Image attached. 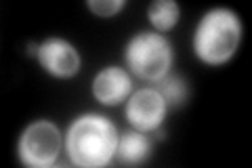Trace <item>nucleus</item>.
I'll return each instance as SVG.
<instances>
[{
  "label": "nucleus",
  "instance_id": "1a4fd4ad",
  "mask_svg": "<svg viewBox=\"0 0 252 168\" xmlns=\"http://www.w3.org/2000/svg\"><path fill=\"white\" fill-rule=\"evenodd\" d=\"M147 19L156 32H168L181 19V4L177 0H154L147 6Z\"/></svg>",
  "mask_w": 252,
  "mask_h": 168
},
{
  "label": "nucleus",
  "instance_id": "6e6552de",
  "mask_svg": "<svg viewBox=\"0 0 252 168\" xmlns=\"http://www.w3.org/2000/svg\"><path fill=\"white\" fill-rule=\"evenodd\" d=\"M154 154V141L149 134L143 131H126L118 137V147H116V158L120 164L126 166H139L145 164Z\"/></svg>",
  "mask_w": 252,
  "mask_h": 168
},
{
  "label": "nucleus",
  "instance_id": "9d476101",
  "mask_svg": "<svg viewBox=\"0 0 252 168\" xmlns=\"http://www.w3.org/2000/svg\"><path fill=\"white\" fill-rule=\"evenodd\" d=\"M154 89L158 91L164 97L168 107H181L185 105V101L189 97V89H187V82L183 76H177V74H166L162 80H158Z\"/></svg>",
  "mask_w": 252,
  "mask_h": 168
},
{
  "label": "nucleus",
  "instance_id": "20e7f679",
  "mask_svg": "<svg viewBox=\"0 0 252 168\" xmlns=\"http://www.w3.org/2000/svg\"><path fill=\"white\" fill-rule=\"evenodd\" d=\"M63 145V134L59 126L51 120H34L23 129L17 141V156L23 166L30 168H46L53 166L59 158Z\"/></svg>",
  "mask_w": 252,
  "mask_h": 168
},
{
  "label": "nucleus",
  "instance_id": "423d86ee",
  "mask_svg": "<svg viewBox=\"0 0 252 168\" xmlns=\"http://www.w3.org/2000/svg\"><path fill=\"white\" fill-rule=\"evenodd\" d=\"M40 67L55 78H72L82 67L80 51L61 36H49L44 38L38 46L36 55Z\"/></svg>",
  "mask_w": 252,
  "mask_h": 168
},
{
  "label": "nucleus",
  "instance_id": "39448f33",
  "mask_svg": "<svg viewBox=\"0 0 252 168\" xmlns=\"http://www.w3.org/2000/svg\"><path fill=\"white\" fill-rule=\"evenodd\" d=\"M168 114V105L164 97L156 89H139L132 91L126 101L124 116L128 124L137 131L156 133L164 124V118Z\"/></svg>",
  "mask_w": 252,
  "mask_h": 168
},
{
  "label": "nucleus",
  "instance_id": "0eeeda50",
  "mask_svg": "<svg viewBox=\"0 0 252 168\" xmlns=\"http://www.w3.org/2000/svg\"><path fill=\"white\" fill-rule=\"evenodd\" d=\"M130 93L132 78L120 66H107L93 78V97L103 105H120L126 97H130Z\"/></svg>",
  "mask_w": 252,
  "mask_h": 168
},
{
  "label": "nucleus",
  "instance_id": "f257e3e1",
  "mask_svg": "<svg viewBox=\"0 0 252 168\" xmlns=\"http://www.w3.org/2000/svg\"><path fill=\"white\" fill-rule=\"evenodd\" d=\"M118 137L120 133L107 116L86 111L69 122L63 145L72 164L82 168H101L114 162Z\"/></svg>",
  "mask_w": 252,
  "mask_h": 168
},
{
  "label": "nucleus",
  "instance_id": "9b49d317",
  "mask_svg": "<svg viewBox=\"0 0 252 168\" xmlns=\"http://www.w3.org/2000/svg\"><path fill=\"white\" fill-rule=\"evenodd\" d=\"M126 6V0H86V9L101 19H109Z\"/></svg>",
  "mask_w": 252,
  "mask_h": 168
},
{
  "label": "nucleus",
  "instance_id": "7ed1b4c3",
  "mask_svg": "<svg viewBox=\"0 0 252 168\" xmlns=\"http://www.w3.org/2000/svg\"><path fill=\"white\" fill-rule=\"evenodd\" d=\"M172 59L175 55L170 40L156 30L137 32L124 46V61L128 69L147 82H158L170 74Z\"/></svg>",
  "mask_w": 252,
  "mask_h": 168
},
{
  "label": "nucleus",
  "instance_id": "f03ea898",
  "mask_svg": "<svg viewBox=\"0 0 252 168\" xmlns=\"http://www.w3.org/2000/svg\"><path fill=\"white\" fill-rule=\"evenodd\" d=\"M244 26L240 15L227 6L206 11L193 30V53L208 66H223L240 49Z\"/></svg>",
  "mask_w": 252,
  "mask_h": 168
},
{
  "label": "nucleus",
  "instance_id": "f8f14e48",
  "mask_svg": "<svg viewBox=\"0 0 252 168\" xmlns=\"http://www.w3.org/2000/svg\"><path fill=\"white\" fill-rule=\"evenodd\" d=\"M38 46H40V42H34V40H32V42H28V46H26V55L28 57H36L38 55Z\"/></svg>",
  "mask_w": 252,
  "mask_h": 168
}]
</instances>
